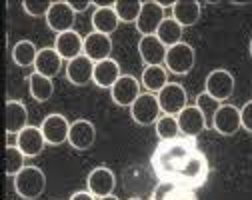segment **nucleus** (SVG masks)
I'll list each match as a JSON object with an SVG mask.
<instances>
[{"label": "nucleus", "mask_w": 252, "mask_h": 200, "mask_svg": "<svg viewBox=\"0 0 252 200\" xmlns=\"http://www.w3.org/2000/svg\"><path fill=\"white\" fill-rule=\"evenodd\" d=\"M46 188V174L38 166H24L14 176V192L24 200H36Z\"/></svg>", "instance_id": "nucleus-2"}, {"label": "nucleus", "mask_w": 252, "mask_h": 200, "mask_svg": "<svg viewBox=\"0 0 252 200\" xmlns=\"http://www.w3.org/2000/svg\"><path fill=\"white\" fill-rule=\"evenodd\" d=\"M116 188V176L108 166H96L92 168L90 174L86 176V190L94 194L96 198L110 196Z\"/></svg>", "instance_id": "nucleus-12"}, {"label": "nucleus", "mask_w": 252, "mask_h": 200, "mask_svg": "<svg viewBox=\"0 0 252 200\" xmlns=\"http://www.w3.org/2000/svg\"><path fill=\"white\" fill-rule=\"evenodd\" d=\"M70 124L72 122H68V118L64 114H58V112L44 116V120L40 122V130H42V134H44L46 144L60 146V144L68 142Z\"/></svg>", "instance_id": "nucleus-5"}, {"label": "nucleus", "mask_w": 252, "mask_h": 200, "mask_svg": "<svg viewBox=\"0 0 252 200\" xmlns=\"http://www.w3.org/2000/svg\"><path fill=\"white\" fill-rule=\"evenodd\" d=\"M28 124V108L20 100H6V132L18 134Z\"/></svg>", "instance_id": "nucleus-25"}, {"label": "nucleus", "mask_w": 252, "mask_h": 200, "mask_svg": "<svg viewBox=\"0 0 252 200\" xmlns=\"http://www.w3.org/2000/svg\"><path fill=\"white\" fill-rule=\"evenodd\" d=\"M202 14V4L198 0H176L172 6V18L182 26H194L200 20Z\"/></svg>", "instance_id": "nucleus-22"}, {"label": "nucleus", "mask_w": 252, "mask_h": 200, "mask_svg": "<svg viewBox=\"0 0 252 200\" xmlns=\"http://www.w3.org/2000/svg\"><path fill=\"white\" fill-rule=\"evenodd\" d=\"M84 56H88L94 64L108 60L112 56V38L92 30L90 34L84 36Z\"/></svg>", "instance_id": "nucleus-14"}, {"label": "nucleus", "mask_w": 252, "mask_h": 200, "mask_svg": "<svg viewBox=\"0 0 252 200\" xmlns=\"http://www.w3.org/2000/svg\"><path fill=\"white\" fill-rule=\"evenodd\" d=\"M194 62H196V52H194V48H192L190 44H186V42H180V44L168 48L164 66H166V70L172 72V74L186 76L188 72L194 68Z\"/></svg>", "instance_id": "nucleus-4"}, {"label": "nucleus", "mask_w": 252, "mask_h": 200, "mask_svg": "<svg viewBox=\"0 0 252 200\" xmlns=\"http://www.w3.org/2000/svg\"><path fill=\"white\" fill-rule=\"evenodd\" d=\"M64 72H66V78H68L70 84H74V86H86L94 78V62L88 56L82 54V56L66 62Z\"/></svg>", "instance_id": "nucleus-18"}, {"label": "nucleus", "mask_w": 252, "mask_h": 200, "mask_svg": "<svg viewBox=\"0 0 252 200\" xmlns=\"http://www.w3.org/2000/svg\"><path fill=\"white\" fill-rule=\"evenodd\" d=\"M76 22V12L74 8L70 6L68 0H56L52 2L48 14H46V26L56 32V34H62V32H68V30H74Z\"/></svg>", "instance_id": "nucleus-6"}, {"label": "nucleus", "mask_w": 252, "mask_h": 200, "mask_svg": "<svg viewBox=\"0 0 252 200\" xmlns=\"http://www.w3.org/2000/svg\"><path fill=\"white\" fill-rule=\"evenodd\" d=\"M114 10H116L120 22L136 24V20L140 16V10H142V2L140 0H116Z\"/></svg>", "instance_id": "nucleus-30"}, {"label": "nucleus", "mask_w": 252, "mask_h": 200, "mask_svg": "<svg viewBox=\"0 0 252 200\" xmlns=\"http://www.w3.org/2000/svg\"><path fill=\"white\" fill-rule=\"evenodd\" d=\"M50 6H52L50 0H24V2H22L24 12L28 16H34V18H38V16H44L46 18Z\"/></svg>", "instance_id": "nucleus-34"}, {"label": "nucleus", "mask_w": 252, "mask_h": 200, "mask_svg": "<svg viewBox=\"0 0 252 200\" xmlns=\"http://www.w3.org/2000/svg\"><path fill=\"white\" fill-rule=\"evenodd\" d=\"M68 2H70V6L74 8V12H76V14H78V12L88 10L90 6H94L92 0H68Z\"/></svg>", "instance_id": "nucleus-36"}, {"label": "nucleus", "mask_w": 252, "mask_h": 200, "mask_svg": "<svg viewBox=\"0 0 252 200\" xmlns=\"http://www.w3.org/2000/svg\"><path fill=\"white\" fill-rule=\"evenodd\" d=\"M140 94H142V84L138 78H134L130 74H122L118 78V82L110 88L112 102L122 108H130Z\"/></svg>", "instance_id": "nucleus-9"}, {"label": "nucleus", "mask_w": 252, "mask_h": 200, "mask_svg": "<svg viewBox=\"0 0 252 200\" xmlns=\"http://www.w3.org/2000/svg\"><path fill=\"white\" fill-rule=\"evenodd\" d=\"M178 126H180V134L188 136V138H196L208 128V122L204 118V114L198 110L196 104H188L178 116Z\"/></svg>", "instance_id": "nucleus-13"}, {"label": "nucleus", "mask_w": 252, "mask_h": 200, "mask_svg": "<svg viewBox=\"0 0 252 200\" xmlns=\"http://www.w3.org/2000/svg\"><path fill=\"white\" fill-rule=\"evenodd\" d=\"M70 200H98L94 194H90L88 190H78V192H74L72 196H70Z\"/></svg>", "instance_id": "nucleus-37"}, {"label": "nucleus", "mask_w": 252, "mask_h": 200, "mask_svg": "<svg viewBox=\"0 0 252 200\" xmlns=\"http://www.w3.org/2000/svg\"><path fill=\"white\" fill-rule=\"evenodd\" d=\"M54 48L62 58L68 62V60H74V58L84 54V38L78 34L76 30L62 32V34H56Z\"/></svg>", "instance_id": "nucleus-19"}, {"label": "nucleus", "mask_w": 252, "mask_h": 200, "mask_svg": "<svg viewBox=\"0 0 252 200\" xmlns=\"http://www.w3.org/2000/svg\"><path fill=\"white\" fill-rule=\"evenodd\" d=\"M90 22H92L94 32H100V34H108V36L112 32H116V28L120 24L114 6H94Z\"/></svg>", "instance_id": "nucleus-24"}, {"label": "nucleus", "mask_w": 252, "mask_h": 200, "mask_svg": "<svg viewBox=\"0 0 252 200\" xmlns=\"http://www.w3.org/2000/svg\"><path fill=\"white\" fill-rule=\"evenodd\" d=\"M158 4H160L164 10H166V8H170V10H172V6H174L172 0H158Z\"/></svg>", "instance_id": "nucleus-38"}, {"label": "nucleus", "mask_w": 252, "mask_h": 200, "mask_svg": "<svg viewBox=\"0 0 252 200\" xmlns=\"http://www.w3.org/2000/svg\"><path fill=\"white\" fill-rule=\"evenodd\" d=\"M140 84L144 86V92H152L158 94L166 84H168V70L166 66H144L142 76H140Z\"/></svg>", "instance_id": "nucleus-26"}, {"label": "nucleus", "mask_w": 252, "mask_h": 200, "mask_svg": "<svg viewBox=\"0 0 252 200\" xmlns=\"http://www.w3.org/2000/svg\"><path fill=\"white\" fill-rule=\"evenodd\" d=\"M194 104H196V106H198V110L204 114V118H206L208 126H212V118H214L216 110L220 108V104H222V102H218V100H216V98H212L208 92H200V94L196 96V100H194Z\"/></svg>", "instance_id": "nucleus-33"}, {"label": "nucleus", "mask_w": 252, "mask_h": 200, "mask_svg": "<svg viewBox=\"0 0 252 200\" xmlns=\"http://www.w3.org/2000/svg\"><path fill=\"white\" fill-rule=\"evenodd\" d=\"M212 128L222 136H234L236 132L242 128L240 122V108L234 104H220L212 118Z\"/></svg>", "instance_id": "nucleus-11"}, {"label": "nucleus", "mask_w": 252, "mask_h": 200, "mask_svg": "<svg viewBox=\"0 0 252 200\" xmlns=\"http://www.w3.org/2000/svg\"><path fill=\"white\" fill-rule=\"evenodd\" d=\"M94 140H96V126L86 118H78L70 124V134H68V144L74 150H88L92 148Z\"/></svg>", "instance_id": "nucleus-15"}, {"label": "nucleus", "mask_w": 252, "mask_h": 200, "mask_svg": "<svg viewBox=\"0 0 252 200\" xmlns=\"http://www.w3.org/2000/svg\"><path fill=\"white\" fill-rule=\"evenodd\" d=\"M130 116L140 126H152V124H156V122H158V118L162 116L158 96L152 94V92H142L136 98V102L130 106Z\"/></svg>", "instance_id": "nucleus-3"}, {"label": "nucleus", "mask_w": 252, "mask_h": 200, "mask_svg": "<svg viewBox=\"0 0 252 200\" xmlns=\"http://www.w3.org/2000/svg\"><path fill=\"white\" fill-rule=\"evenodd\" d=\"M182 34H184V28H182L172 16H170V18H164L162 24H160V28H158V32H156V36L160 38V42H162L166 48L180 44V42H182Z\"/></svg>", "instance_id": "nucleus-29"}, {"label": "nucleus", "mask_w": 252, "mask_h": 200, "mask_svg": "<svg viewBox=\"0 0 252 200\" xmlns=\"http://www.w3.org/2000/svg\"><path fill=\"white\" fill-rule=\"evenodd\" d=\"M168 48L160 42V38L152 34V36H140L138 40V54L144 62V66H160L166 60Z\"/></svg>", "instance_id": "nucleus-17"}, {"label": "nucleus", "mask_w": 252, "mask_h": 200, "mask_svg": "<svg viewBox=\"0 0 252 200\" xmlns=\"http://www.w3.org/2000/svg\"><path fill=\"white\" fill-rule=\"evenodd\" d=\"M234 76L232 72L224 70V68H216L212 72H208L206 80H204V92H208L212 98H216L218 102H224L234 94Z\"/></svg>", "instance_id": "nucleus-7"}, {"label": "nucleus", "mask_w": 252, "mask_h": 200, "mask_svg": "<svg viewBox=\"0 0 252 200\" xmlns=\"http://www.w3.org/2000/svg\"><path fill=\"white\" fill-rule=\"evenodd\" d=\"M62 62H64V58L56 52L54 46L52 48L50 46L40 48L38 56H36V62H34V72H38L42 76H48V78H54L62 70Z\"/></svg>", "instance_id": "nucleus-20"}, {"label": "nucleus", "mask_w": 252, "mask_h": 200, "mask_svg": "<svg viewBox=\"0 0 252 200\" xmlns=\"http://www.w3.org/2000/svg\"><path fill=\"white\" fill-rule=\"evenodd\" d=\"M248 52H250V58H252V38H250V44H248Z\"/></svg>", "instance_id": "nucleus-40"}, {"label": "nucleus", "mask_w": 252, "mask_h": 200, "mask_svg": "<svg viewBox=\"0 0 252 200\" xmlns=\"http://www.w3.org/2000/svg\"><path fill=\"white\" fill-rule=\"evenodd\" d=\"M24 160H26L24 152L16 144H8L6 150H4V172H6V176H12L14 178L24 168V166H26Z\"/></svg>", "instance_id": "nucleus-31"}, {"label": "nucleus", "mask_w": 252, "mask_h": 200, "mask_svg": "<svg viewBox=\"0 0 252 200\" xmlns=\"http://www.w3.org/2000/svg\"><path fill=\"white\" fill-rule=\"evenodd\" d=\"M26 82H28L30 96H32L36 102H46V100L52 98V94H54V82H52V78L42 76L38 72H32V74H28Z\"/></svg>", "instance_id": "nucleus-27"}, {"label": "nucleus", "mask_w": 252, "mask_h": 200, "mask_svg": "<svg viewBox=\"0 0 252 200\" xmlns=\"http://www.w3.org/2000/svg\"><path fill=\"white\" fill-rule=\"evenodd\" d=\"M150 200H198L196 190L172 182H158L150 194Z\"/></svg>", "instance_id": "nucleus-23"}, {"label": "nucleus", "mask_w": 252, "mask_h": 200, "mask_svg": "<svg viewBox=\"0 0 252 200\" xmlns=\"http://www.w3.org/2000/svg\"><path fill=\"white\" fill-rule=\"evenodd\" d=\"M158 102H160V110L162 114H170V116H178L186 106H188V94L186 88L178 82H168L158 94Z\"/></svg>", "instance_id": "nucleus-8"}, {"label": "nucleus", "mask_w": 252, "mask_h": 200, "mask_svg": "<svg viewBox=\"0 0 252 200\" xmlns=\"http://www.w3.org/2000/svg\"><path fill=\"white\" fill-rule=\"evenodd\" d=\"M98 200H120V198L114 196V194H110V196H104V198H98Z\"/></svg>", "instance_id": "nucleus-39"}, {"label": "nucleus", "mask_w": 252, "mask_h": 200, "mask_svg": "<svg viewBox=\"0 0 252 200\" xmlns=\"http://www.w3.org/2000/svg\"><path fill=\"white\" fill-rule=\"evenodd\" d=\"M16 146L24 152L26 158H34V156L42 154V150L46 146V140H44L40 126H26L22 132H18L16 134Z\"/></svg>", "instance_id": "nucleus-16"}, {"label": "nucleus", "mask_w": 252, "mask_h": 200, "mask_svg": "<svg viewBox=\"0 0 252 200\" xmlns=\"http://www.w3.org/2000/svg\"><path fill=\"white\" fill-rule=\"evenodd\" d=\"M240 122H242V128L252 134V100H248L240 108Z\"/></svg>", "instance_id": "nucleus-35"}, {"label": "nucleus", "mask_w": 252, "mask_h": 200, "mask_svg": "<svg viewBox=\"0 0 252 200\" xmlns=\"http://www.w3.org/2000/svg\"><path fill=\"white\" fill-rule=\"evenodd\" d=\"M128 200H142V198H136V196H132V198H128Z\"/></svg>", "instance_id": "nucleus-41"}, {"label": "nucleus", "mask_w": 252, "mask_h": 200, "mask_svg": "<svg viewBox=\"0 0 252 200\" xmlns=\"http://www.w3.org/2000/svg\"><path fill=\"white\" fill-rule=\"evenodd\" d=\"M36 56H38V48L32 40H18L14 46H12V62L20 68H28V66H34L36 62Z\"/></svg>", "instance_id": "nucleus-28"}, {"label": "nucleus", "mask_w": 252, "mask_h": 200, "mask_svg": "<svg viewBox=\"0 0 252 200\" xmlns=\"http://www.w3.org/2000/svg\"><path fill=\"white\" fill-rule=\"evenodd\" d=\"M120 76H122L120 64H118L114 58H108V60H102V62L94 64V78H92V82L96 84L98 88L110 90V88L118 82Z\"/></svg>", "instance_id": "nucleus-21"}, {"label": "nucleus", "mask_w": 252, "mask_h": 200, "mask_svg": "<svg viewBox=\"0 0 252 200\" xmlns=\"http://www.w3.org/2000/svg\"><path fill=\"white\" fill-rule=\"evenodd\" d=\"M154 130H156V136H158L160 140H170V138L180 136L178 118L176 116H170V114H162L158 118V122L154 124Z\"/></svg>", "instance_id": "nucleus-32"}, {"label": "nucleus", "mask_w": 252, "mask_h": 200, "mask_svg": "<svg viewBox=\"0 0 252 200\" xmlns=\"http://www.w3.org/2000/svg\"><path fill=\"white\" fill-rule=\"evenodd\" d=\"M150 166L158 182H172L186 188H202L210 176V162L196 138L176 136L156 144Z\"/></svg>", "instance_id": "nucleus-1"}, {"label": "nucleus", "mask_w": 252, "mask_h": 200, "mask_svg": "<svg viewBox=\"0 0 252 200\" xmlns=\"http://www.w3.org/2000/svg\"><path fill=\"white\" fill-rule=\"evenodd\" d=\"M164 18V8L158 4V0H146V2H142V10L134 26L140 32V36H152L158 32Z\"/></svg>", "instance_id": "nucleus-10"}]
</instances>
